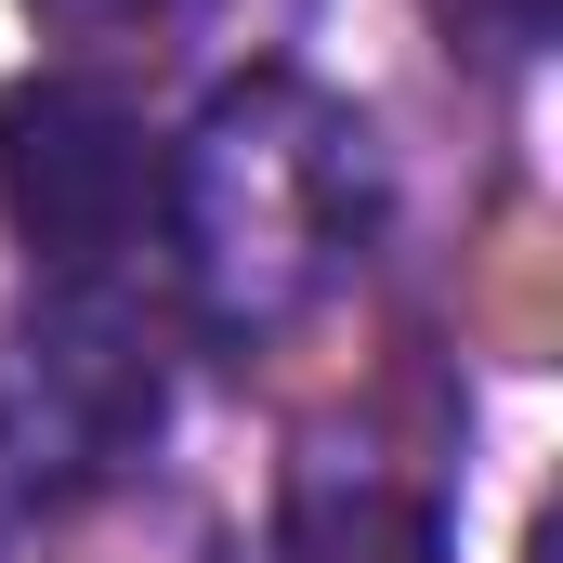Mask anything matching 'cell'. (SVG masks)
Returning a JSON list of instances; mask_svg holds the SVG:
<instances>
[{
  "mask_svg": "<svg viewBox=\"0 0 563 563\" xmlns=\"http://www.w3.org/2000/svg\"><path fill=\"white\" fill-rule=\"evenodd\" d=\"M380 236V157L367 119L301 79V66H250L223 79L184 144L157 157V250L184 276V314L210 341H276L328 288L367 263Z\"/></svg>",
  "mask_w": 563,
  "mask_h": 563,
  "instance_id": "obj_1",
  "label": "cell"
},
{
  "mask_svg": "<svg viewBox=\"0 0 563 563\" xmlns=\"http://www.w3.org/2000/svg\"><path fill=\"white\" fill-rule=\"evenodd\" d=\"M170 407V354L144 328V288H26L0 314V498H92L132 472Z\"/></svg>",
  "mask_w": 563,
  "mask_h": 563,
  "instance_id": "obj_2",
  "label": "cell"
},
{
  "mask_svg": "<svg viewBox=\"0 0 563 563\" xmlns=\"http://www.w3.org/2000/svg\"><path fill=\"white\" fill-rule=\"evenodd\" d=\"M26 13H40V26H79V40H92V26H132V13H157V0H26Z\"/></svg>",
  "mask_w": 563,
  "mask_h": 563,
  "instance_id": "obj_5",
  "label": "cell"
},
{
  "mask_svg": "<svg viewBox=\"0 0 563 563\" xmlns=\"http://www.w3.org/2000/svg\"><path fill=\"white\" fill-rule=\"evenodd\" d=\"M0 236L40 288H119L157 250V144L106 79H13L0 92Z\"/></svg>",
  "mask_w": 563,
  "mask_h": 563,
  "instance_id": "obj_3",
  "label": "cell"
},
{
  "mask_svg": "<svg viewBox=\"0 0 563 563\" xmlns=\"http://www.w3.org/2000/svg\"><path fill=\"white\" fill-rule=\"evenodd\" d=\"M498 26H511V53H525V40L551 26V0H498Z\"/></svg>",
  "mask_w": 563,
  "mask_h": 563,
  "instance_id": "obj_6",
  "label": "cell"
},
{
  "mask_svg": "<svg viewBox=\"0 0 563 563\" xmlns=\"http://www.w3.org/2000/svg\"><path fill=\"white\" fill-rule=\"evenodd\" d=\"M276 563H445V511L367 459H314V472H288Z\"/></svg>",
  "mask_w": 563,
  "mask_h": 563,
  "instance_id": "obj_4",
  "label": "cell"
}]
</instances>
